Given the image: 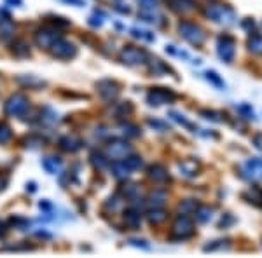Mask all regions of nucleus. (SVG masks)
Instances as JSON below:
<instances>
[{"mask_svg":"<svg viewBox=\"0 0 262 258\" xmlns=\"http://www.w3.org/2000/svg\"><path fill=\"white\" fill-rule=\"evenodd\" d=\"M123 133H124L126 136H131V138H135V136L140 135L138 127H136V126H131V124H124V126H123Z\"/></svg>","mask_w":262,"mask_h":258,"instance_id":"43","label":"nucleus"},{"mask_svg":"<svg viewBox=\"0 0 262 258\" xmlns=\"http://www.w3.org/2000/svg\"><path fill=\"white\" fill-rule=\"evenodd\" d=\"M123 206V201H121V197L119 196H114V197H110V199L105 203V210H112V211H116V210H119V208Z\"/></svg>","mask_w":262,"mask_h":258,"instance_id":"40","label":"nucleus"},{"mask_svg":"<svg viewBox=\"0 0 262 258\" xmlns=\"http://www.w3.org/2000/svg\"><path fill=\"white\" fill-rule=\"evenodd\" d=\"M42 168L47 171L49 174H58L62 171L63 164L58 157H44L42 159Z\"/></svg>","mask_w":262,"mask_h":258,"instance_id":"21","label":"nucleus"},{"mask_svg":"<svg viewBox=\"0 0 262 258\" xmlns=\"http://www.w3.org/2000/svg\"><path fill=\"white\" fill-rule=\"evenodd\" d=\"M170 117H172V119L175 120V122H178V124H182V126L184 127H187V129H191V131H194L196 133V126H192L191 122H189L187 119H185L184 115H182V113H178V112H175V110H170V113H168Z\"/></svg>","mask_w":262,"mask_h":258,"instance_id":"29","label":"nucleus"},{"mask_svg":"<svg viewBox=\"0 0 262 258\" xmlns=\"http://www.w3.org/2000/svg\"><path fill=\"white\" fill-rule=\"evenodd\" d=\"M206 79H208V81H210L214 86H217V87H224V81L219 77L217 74H215V72H206Z\"/></svg>","mask_w":262,"mask_h":258,"instance_id":"41","label":"nucleus"},{"mask_svg":"<svg viewBox=\"0 0 262 258\" xmlns=\"http://www.w3.org/2000/svg\"><path fill=\"white\" fill-rule=\"evenodd\" d=\"M133 171L130 168H128L126 164H124V161L121 159V161H114L112 164V174L117 178V180H126L128 176H130Z\"/></svg>","mask_w":262,"mask_h":258,"instance_id":"20","label":"nucleus"},{"mask_svg":"<svg viewBox=\"0 0 262 258\" xmlns=\"http://www.w3.org/2000/svg\"><path fill=\"white\" fill-rule=\"evenodd\" d=\"M243 176L253 181L262 180V159H248L243 166Z\"/></svg>","mask_w":262,"mask_h":258,"instance_id":"11","label":"nucleus"},{"mask_svg":"<svg viewBox=\"0 0 262 258\" xmlns=\"http://www.w3.org/2000/svg\"><path fill=\"white\" fill-rule=\"evenodd\" d=\"M166 203V194L163 190H154L149 194V197H147L145 204L149 208H161L163 204Z\"/></svg>","mask_w":262,"mask_h":258,"instance_id":"22","label":"nucleus"},{"mask_svg":"<svg viewBox=\"0 0 262 258\" xmlns=\"http://www.w3.org/2000/svg\"><path fill=\"white\" fill-rule=\"evenodd\" d=\"M124 223H126V227H130V229H138L140 223H142V216H140V211L135 210V208H130V210L124 211Z\"/></svg>","mask_w":262,"mask_h":258,"instance_id":"18","label":"nucleus"},{"mask_svg":"<svg viewBox=\"0 0 262 258\" xmlns=\"http://www.w3.org/2000/svg\"><path fill=\"white\" fill-rule=\"evenodd\" d=\"M149 68H150V72H152L154 75H161V74H165V72H168V67L163 64L159 59H150Z\"/></svg>","mask_w":262,"mask_h":258,"instance_id":"34","label":"nucleus"},{"mask_svg":"<svg viewBox=\"0 0 262 258\" xmlns=\"http://www.w3.org/2000/svg\"><path fill=\"white\" fill-rule=\"evenodd\" d=\"M165 4L177 14H185L194 9V0H165Z\"/></svg>","mask_w":262,"mask_h":258,"instance_id":"14","label":"nucleus"},{"mask_svg":"<svg viewBox=\"0 0 262 258\" xmlns=\"http://www.w3.org/2000/svg\"><path fill=\"white\" fill-rule=\"evenodd\" d=\"M89 159H91V164H93V168L98 169V171H103V169L109 166L107 157H105V155H101V154H98V152H93Z\"/></svg>","mask_w":262,"mask_h":258,"instance_id":"25","label":"nucleus"},{"mask_svg":"<svg viewBox=\"0 0 262 258\" xmlns=\"http://www.w3.org/2000/svg\"><path fill=\"white\" fill-rule=\"evenodd\" d=\"M28 98L21 93H16L6 101L4 105V112H6L7 117H23L28 112Z\"/></svg>","mask_w":262,"mask_h":258,"instance_id":"3","label":"nucleus"},{"mask_svg":"<svg viewBox=\"0 0 262 258\" xmlns=\"http://www.w3.org/2000/svg\"><path fill=\"white\" fill-rule=\"evenodd\" d=\"M131 35L135 37V39L147 40V42H154V40H155L154 33L147 32V30H142V28H131Z\"/></svg>","mask_w":262,"mask_h":258,"instance_id":"32","label":"nucleus"},{"mask_svg":"<svg viewBox=\"0 0 262 258\" xmlns=\"http://www.w3.org/2000/svg\"><path fill=\"white\" fill-rule=\"evenodd\" d=\"M234 52H236V42L231 35H222L219 37L217 42V54L220 59H224L226 63H231L234 58Z\"/></svg>","mask_w":262,"mask_h":258,"instance_id":"10","label":"nucleus"},{"mask_svg":"<svg viewBox=\"0 0 262 258\" xmlns=\"http://www.w3.org/2000/svg\"><path fill=\"white\" fill-rule=\"evenodd\" d=\"M147 122H149V126H150V127H155V129H159V131H168V126H166L165 122H161V120L149 119V120H147Z\"/></svg>","mask_w":262,"mask_h":258,"instance_id":"44","label":"nucleus"},{"mask_svg":"<svg viewBox=\"0 0 262 258\" xmlns=\"http://www.w3.org/2000/svg\"><path fill=\"white\" fill-rule=\"evenodd\" d=\"M49 51H51V56L56 59H72L75 58V54H77V47H75L72 42H68L62 37L60 40H56L55 44L49 47Z\"/></svg>","mask_w":262,"mask_h":258,"instance_id":"6","label":"nucleus"},{"mask_svg":"<svg viewBox=\"0 0 262 258\" xmlns=\"http://www.w3.org/2000/svg\"><path fill=\"white\" fill-rule=\"evenodd\" d=\"M243 26H245V28H250V26H252L253 28V21H245L243 23Z\"/></svg>","mask_w":262,"mask_h":258,"instance_id":"52","label":"nucleus"},{"mask_svg":"<svg viewBox=\"0 0 262 258\" xmlns=\"http://www.w3.org/2000/svg\"><path fill=\"white\" fill-rule=\"evenodd\" d=\"M243 197H245V199H248V203L262 204V190H260V188H257V187H252Z\"/></svg>","mask_w":262,"mask_h":258,"instance_id":"30","label":"nucleus"},{"mask_svg":"<svg viewBox=\"0 0 262 258\" xmlns=\"http://www.w3.org/2000/svg\"><path fill=\"white\" fill-rule=\"evenodd\" d=\"M11 136H13V131H11V127L7 126L6 122H0V145H4V143L9 142Z\"/></svg>","mask_w":262,"mask_h":258,"instance_id":"38","label":"nucleus"},{"mask_svg":"<svg viewBox=\"0 0 262 258\" xmlns=\"http://www.w3.org/2000/svg\"><path fill=\"white\" fill-rule=\"evenodd\" d=\"M47 23L51 26H55V28H67V26H70V21L65 20V18H62V16H51L47 20Z\"/></svg>","mask_w":262,"mask_h":258,"instance_id":"36","label":"nucleus"},{"mask_svg":"<svg viewBox=\"0 0 262 258\" xmlns=\"http://www.w3.org/2000/svg\"><path fill=\"white\" fill-rule=\"evenodd\" d=\"M82 145H84L82 140L75 135H67V136H63V138H60V149L65 150V152H70V154L81 150Z\"/></svg>","mask_w":262,"mask_h":258,"instance_id":"13","label":"nucleus"},{"mask_svg":"<svg viewBox=\"0 0 262 258\" xmlns=\"http://www.w3.org/2000/svg\"><path fill=\"white\" fill-rule=\"evenodd\" d=\"M147 174H149V178L154 181V183H165V181L168 180V171H166V169L163 168L161 164L149 166V169H147Z\"/></svg>","mask_w":262,"mask_h":258,"instance_id":"17","label":"nucleus"},{"mask_svg":"<svg viewBox=\"0 0 262 258\" xmlns=\"http://www.w3.org/2000/svg\"><path fill=\"white\" fill-rule=\"evenodd\" d=\"M18 82H21V84H25V86H30V87L44 86V81H40V79H35L33 75H30V77H20V79H18Z\"/></svg>","mask_w":262,"mask_h":258,"instance_id":"39","label":"nucleus"},{"mask_svg":"<svg viewBox=\"0 0 262 258\" xmlns=\"http://www.w3.org/2000/svg\"><path fill=\"white\" fill-rule=\"evenodd\" d=\"M175 93L172 89H166V87H154L152 91H149L147 94V103L150 107H161V105L172 103L175 100Z\"/></svg>","mask_w":262,"mask_h":258,"instance_id":"8","label":"nucleus"},{"mask_svg":"<svg viewBox=\"0 0 262 258\" xmlns=\"http://www.w3.org/2000/svg\"><path fill=\"white\" fill-rule=\"evenodd\" d=\"M25 143H26L25 147H32V149H33V147H39V145H42V140H40V138H35V136H30V138L26 140Z\"/></svg>","mask_w":262,"mask_h":258,"instance_id":"45","label":"nucleus"},{"mask_svg":"<svg viewBox=\"0 0 262 258\" xmlns=\"http://www.w3.org/2000/svg\"><path fill=\"white\" fill-rule=\"evenodd\" d=\"M28 187H30V192H35V183H30Z\"/></svg>","mask_w":262,"mask_h":258,"instance_id":"53","label":"nucleus"},{"mask_svg":"<svg viewBox=\"0 0 262 258\" xmlns=\"http://www.w3.org/2000/svg\"><path fill=\"white\" fill-rule=\"evenodd\" d=\"M119 194L124 197V199L130 201V203H136V201H140V187L136 183H130V181H126V183L119 188Z\"/></svg>","mask_w":262,"mask_h":258,"instance_id":"16","label":"nucleus"},{"mask_svg":"<svg viewBox=\"0 0 262 258\" xmlns=\"http://www.w3.org/2000/svg\"><path fill=\"white\" fill-rule=\"evenodd\" d=\"M130 242H131L133 246H142V248L149 249V244H145V241H136V239H131Z\"/></svg>","mask_w":262,"mask_h":258,"instance_id":"48","label":"nucleus"},{"mask_svg":"<svg viewBox=\"0 0 262 258\" xmlns=\"http://www.w3.org/2000/svg\"><path fill=\"white\" fill-rule=\"evenodd\" d=\"M178 171H180L182 176L185 178H192L199 173V162L194 161V159H185L178 164Z\"/></svg>","mask_w":262,"mask_h":258,"instance_id":"15","label":"nucleus"},{"mask_svg":"<svg viewBox=\"0 0 262 258\" xmlns=\"http://www.w3.org/2000/svg\"><path fill=\"white\" fill-rule=\"evenodd\" d=\"M201 115H204V119L215 120V122H219V120H220V117L217 115V113H215V112H208V110H201Z\"/></svg>","mask_w":262,"mask_h":258,"instance_id":"46","label":"nucleus"},{"mask_svg":"<svg viewBox=\"0 0 262 258\" xmlns=\"http://www.w3.org/2000/svg\"><path fill=\"white\" fill-rule=\"evenodd\" d=\"M131 145L126 142V140L121 138H114L107 143V155L114 161H121V159L128 157L131 154Z\"/></svg>","mask_w":262,"mask_h":258,"instance_id":"7","label":"nucleus"},{"mask_svg":"<svg viewBox=\"0 0 262 258\" xmlns=\"http://www.w3.org/2000/svg\"><path fill=\"white\" fill-rule=\"evenodd\" d=\"M119 59L121 63L128 64V67H136V64H142L147 61V52L140 47H133V45H128L123 51L119 52Z\"/></svg>","mask_w":262,"mask_h":258,"instance_id":"5","label":"nucleus"},{"mask_svg":"<svg viewBox=\"0 0 262 258\" xmlns=\"http://www.w3.org/2000/svg\"><path fill=\"white\" fill-rule=\"evenodd\" d=\"M138 11H159L158 0H136Z\"/></svg>","mask_w":262,"mask_h":258,"instance_id":"35","label":"nucleus"},{"mask_svg":"<svg viewBox=\"0 0 262 258\" xmlns=\"http://www.w3.org/2000/svg\"><path fill=\"white\" fill-rule=\"evenodd\" d=\"M192 234H194V223L189 218V215H178L172 225V236H170V239L172 241H184V239L191 237Z\"/></svg>","mask_w":262,"mask_h":258,"instance_id":"1","label":"nucleus"},{"mask_svg":"<svg viewBox=\"0 0 262 258\" xmlns=\"http://www.w3.org/2000/svg\"><path fill=\"white\" fill-rule=\"evenodd\" d=\"M98 87V93H100V96L103 98V100H107V101H112V100H116L117 96H119V84L117 82H114V81H100L96 84Z\"/></svg>","mask_w":262,"mask_h":258,"instance_id":"12","label":"nucleus"},{"mask_svg":"<svg viewBox=\"0 0 262 258\" xmlns=\"http://www.w3.org/2000/svg\"><path fill=\"white\" fill-rule=\"evenodd\" d=\"M212 213H214V210H212V208H206V206H199V208H197V210L194 211L196 220H197L199 223L210 222V220H212Z\"/></svg>","mask_w":262,"mask_h":258,"instance_id":"26","label":"nucleus"},{"mask_svg":"<svg viewBox=\"0 0 262 258\" xmlns=\"http://www.w3.org/2000/svg\"><path fill=\"white\" fill-rule=\"evenodd\" d=\"M197 208H199V206H197L196 201L187 199V201H184L180 206H178V211H180V215H191V213H194Z\"/></svg>","mask_w":262,"mask_h":258,"instance_id":"31","label":"nucleus"},{"mask_svg":"<svg viewBox=\"0 0 262 258\" xmlns=\"http://www.w3.org/2000/svg\"><path fill=\"white\" fill-rule=\"evenodd\" d=\"M204 13H206V16L210 18V20L217 21L220 25L231 26L236 23V13L227 6H217V4H215V6H208Z\"/></svg>","mask_w":262,"mask_h":258,"instance_id":"2","label":"nucleus"},{"mask_svg":"<svg viewBox=\"0 0 262 258\" xmlns=\"http://www.w3.org/2000/svg\"><path fill=\"white\" fill-rule=\"evenodd\" d=\"M7 234V227H6V223H2L0 222V237H4Z\"/></svg>","mask_w":262,"mask_h":258,"instance_id":"50","label":"nucleus"},{"mask_svg":"<svg viewBox=\"0 0 262 258\" xmlns=\"http://www.w3.org/2000/svg\"><path fill=\"white\" fill-rule=\"evenodd\" d=\"M11 52L14 56H18V58H26V56H30V47L25 40H16L11 45Z\"/></svg>","mask_w":262,"mask_h":258,"instance_id":"24","label":"nucleus"},{"mask_svg":"<svg viewBox=\"0 0 262 258\" xmlns=\"http://www.w3.org/2000/svg\"><path fill=\"white\" fill-rule=\"evenodd\" d=\"M253 145H255L257 149L262 152V135H255V136H253Z\"/></svg>","mask_w":262,"mask_h":258,"instance_id":"47","label":"nucleus"},{"mask_svg":"<svg viewBox=\"0 0 262 258\" xmlns=\"http://www.w3.org/2000/svg\"><path fill=\"white\" fill-rule=\"evenodd\" d=\"M6 185H7V178H0V192L6 188Z\"/></svg>","mask_w":262,"mask_h":258,"instance_id":"51","label":"nucleus"},{"mask_svg":"<svg viewBox=\"0 0 262 258\" xmlns=\"http://www.w3.org/2000/svg\"><path fill=\"white\" fill-rule=\"evenodd\" d=\"M105 18H107V16H105L101 11H94V14L89 18V21H87V23H89L91 26H94V28H100V26L103 25Z\"/></svg>","mask_w":262,"mask_h":258,"instance_id":"37","label":"nucleus"},{"mask_svg":"<svg viewBox=\"0 0 262 258\" xmlns=\"http://www.w3.org/2000/svg\"><path fill=\"white\" fill-rule=\"evenodd\" d=\"M124 161V164L128 166V168L131 169V171H136V169H140L143 166V161H142V157H138V155H128V157H124L123 159Z\"/></svg>","mask_w":262,"mask_h":258,"instance_id":"28","label":"nucleus"},{"mask_svg":"<svg viewBox=\"0 0 262 258\" xmlns=\"http://www.w3.org/2000/svg\"><path fill=\"white\" fill-rule=\"evenodd\" d=\"M63 2H67V4H74V6H77V7L86 6V2H84V0H63Z\"/></svg>","mask_w":262,"mask_h":258,"instance_id":"49","label":"nucleus"},{"mask_svg":"<svg viewBox=\"0 0 262 258\" xmlns=\"http://www.w3.org/2000/svg\"><path fill=\"white\" fill-rule=\"evenodd\" d=\"M248 49L252 52H255V54L262 52V35L255 33V35L250 37V39H248Z\"/></svg>","mask_w":262,"mask_h":258,"instance_id":"33","label":"nucleus"},{"mask_svg":"<svg viewBox=\"0 0 262 258\" xmlns=\"http://www.w3.org/2000/svg\"><path fill=\"white\" fill-rule=\"evenodd\" d=\"M178 32H180L182 39H185L189 44L192 45H201L206 39V33L203 32V28H199L194 23H189V21H184L178 25Z\"/></svg>","mask_w":262,"mask_h":258,"instance_id":"4","label":"nucleus"},{"mask_svg":"<svg viewBox=\"0 0 262 258\" xmlns=\"http://www.w3.org/2000/svg\"><path fill=\"white\" fill-rule=\"evenodd\" d=\"M60 39H62V33H60V30L55 28V26H45V28H40L39 32L35 33V44L39 45L40 49H49Z\"/></svg>","mask_w":262,"mask_h":258,"instance_id":"9","label":"nucleus"},{"mask_svg":"<svg viewBox=\"0 0 262 258\" xmlns=\"http://www.w3.org/2000/svg\"><path fill=\"white\" fill-rule=\"evenodd\" d=\"M227 241H215L214 244L204 246V251H215V249H226L229 244H226Z\"/></svg>","mask_w":262,"mask_h":258,"instance_id":"42","label":"nucleus"},{"mask_svg":"<svg viewBox=\"0 0 262 258\" xmlns=\"http://www.w3.org/2000/svg\"><path fill=\"white\" fill-rule=\"evenodd\" d=\"M9 4H21V0H7Z\"/></svg>","mask_w":262,"mask_h":258,"instance_id":"54","label":"nucleus"},{"mask_svg":"<svg viewBox=\"0 0 262 258\" xmlns=\"http://www.w3.org/2000/svg\"><path fill=\"white\" fill-rule=\"evenodd\" d=\"M166 215H168L166 211L159 210V208H154V210L147 215V220H149L150 223H154V225H159V223H163L166 220Z\"/></svg>","mask_w":262,"mask_h":258,"instance_id":"27","label":"nucleus"},{"mask_svg":"<svg viewBox=\"0 0 262 258\" xmlns=\"http://www.w3.org/2000/svg\"><path fill=\"white\" fill-rule=\"evenodd\" d=\"M14 37V23L9 18H4L0 20V40L4 42H9Z\"/></svg>","mask_w":262,"mask_h":258,"instance_id":"19","label":"nucleus"},{"mask_svg":"<svg viewBox=\"0 0 262 258\" xmlns=\"http://www.w3.org/2000/svg\"><path fill=\"white\" fill-rule=\"evenodd\" d=\"M40 122L45 124V126H55V124L58 122V113L53 108L44 107L40 110Z\"/></svg>","mask_w":262,"mask_h":258,"instance_id":"23","label":"nucleus"}]
</instances>
